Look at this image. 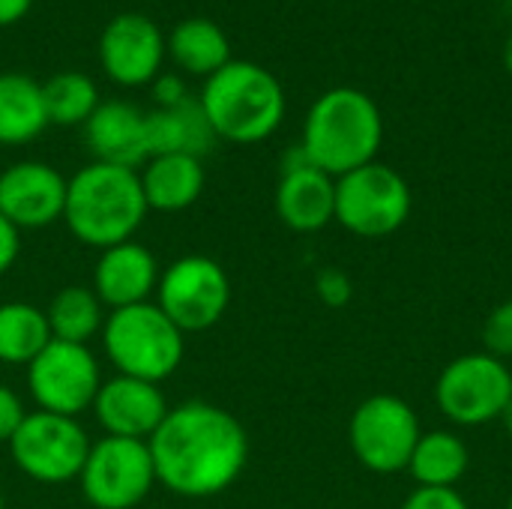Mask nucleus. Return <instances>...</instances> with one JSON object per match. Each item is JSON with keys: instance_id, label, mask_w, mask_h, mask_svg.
<instances>
[{"instance_id": "nucleus-34", "label": "nucleus", "mask_w": 512, "mask_h": 509, "mask_svg": "<svg viewBox=\"0 0 512 509\" xmlns=\"http://www.w3.org/2000/svg\"><path fill=\"white\" fill-rule=\"evenodd\" d=\"M501 423H504V429H507V435L512 438V399L507 402V408H504V414H501Z\"/></svg>"}, {"instance_id": "nucleus-32", "label": "nucleus", "mask_w": 512, "mask_h": 509, "mask_svg": "<svg viewBox=\"0 0 512 509\" xmlns=\"http://www.w3.org/2000/svg\"><path fill=\"white\" fill-rule=\"evenodd\" d=\"M21 252V231L0 213V276L18 261Z\"/></svg>"}, {"instance_id": "nucleus-29", "label": "nucleus", "mask_w": 512, "mask_h": 509, "mask_svg": "<svg viewBox=\"0 0 512 509\" xmlns=\"http://www.w3.org/2000/svg\"><path fill=\"white\" fill-rule=\"evenodd\" d=\"M24 417H27V411H24L21 396L12 387L0 384V444H9L12 441V435L18 432V426L24 423Z\"/></svg>"}, {"instance_id": "nucleus-37", "label": "nucleus", "mask_w": 512, "mask_h": 509, "mask_svg": "<svg viewBox=\"0 0 512 509\" xmlns=\"http://www.w3.org/2000/svg\"><path fill=\"white\" fill-rule=\"evenodd\" d=\"M507 509H512V495H510V504H507Z\"/></svg>"}, {"instance_id": "nucleus-19", "label": "nucleus", "mask_w": 512, "mask_h": 509, "mask_svg": "<svg viewBox=\"0 0 512 509\" xmlns=\"http://www.w3.org/2000/svg\"><path fill=\"white\" fill-rule=\"evenodd\" d=\"M144 138H147V159L165 153H189L201 159L219 141L201 102L192 96L174 108H156L144 114Z\"/></svg>"}, {"instance_id": "nucleus-2", "label": "nucleus", "mask_w": 512, "mask_h": 509, "mask_svg": "<svg viewBox=\"0 0 512 509\" xmlns=\"http://www.w3.org/2000/svg\"><path fill=\"white\" fill-rule=\"evenodd\" d=\"M150 207L144 201L138 168L90 162L66 183L63 222L75 240L93 249H108L135 237Z\"/></svg>"}, {"instance_id": "nucleus-8", "label": "nucleus", "mask_w": 512, "mask_h": 509, "mask_svg": "<svg viewBox=\"0 0 512 509\" xmlns=\"http://www.w3.org/2000/svg\"><path fill=\"white\" fill-rule=\"evenodd\" d=\"M90 444L93 441L75 417L30 411L6 447L24 477L45 486H63L78 480Z\"/></svg>"}, {"instance_id": "nucleus-25", "label": "nucleus", "mask_w": 512, "mask_h": 509, "mask_svg": "<svg viewBox=\"0 0 512 509\" xmlns=\"http://www.w3.org/2000/svg\"><path fill=\"white\" fill-rule=\"evenodd\" d=\"M51 342L45 309L33 303H0V363L30 366Z\"/></svg>"}, {"instance_id": "nucleus-17", "label": "nucleus", "mask_w": 512, "mask_h": 509, "mask_svg": "<svg viewBox=\"0 0 512 509\" xmlns=\"http://www.w3.org/2000/svg\"><path fill=\"white\" fill-rule=\"evenodd\" d=\"M276 213L297 234L327 228L336 219V177L312 162L285 168L276 186Z\"/></svg>"}, {"instance_id": "nucleus-7", "label": "nucleus", "mask_w": 512, "mask_h": 509, "mask_svg": "<svg viewBox=\"0 0 512 509\" xmlns=\"http://www.w3.org/2000/svg\"><path fill=\"white\" fill-rule=\"evenodd\" d=\"M78 486L93 509L141 507L156 486V468L147 441L111 435L93 441L78 474Z\"/></svg>"}, {"instance_id": "nucleus-14", "label": "nucleus", "mask_w": 512, "mask_h": 509, "mask_svg": "<svg viewBox=\"0 0 512 509\" xmlns=\"http://www.w3.org/2000/svg\"><path fill=\"white\" fill-rule=\"evenodd\" d=\"M66 183L69 180L48 162H15L0 171V213L18 231L48 228L63 219Z\"/></svg>"}, {"instance_id": "nucleus-22", "label": "nucleus", "mask_w": 512, "mask_h": 509, "mask_svg": "<svg viewBox=\"0 0 512 509\" xmlns=\"http://www.w3.org/2000/svg\"><path fill=\"white\" fill-rule=\"evenodd\" d=\"M165 48L183 72L201 75V78H210L213 72H219L225 63L234 60L225 30L210 18L180 21L165 39Z\"/></svg>"}, {"instance_id": "nucleus-36", "label": "nucleus", "mask_w": 512, "mask_h": 509, "mask_svg": "<svg viewBox=\"0 0 512 509\" xmlns=\"http://www.w3.org/2000/svg\"><path fill=\"white\" fill-rule=\"evenodd\" d=\"M0 509H6V498H3V492H0Z\"/></svg>"}, {"instance_id": "nucleus-30", "label": "nucleus", "mask_w": 512, "mask_h": 509, "mask_svg": "<svg viewBox=\"0 0 512 509\" xmlns=\"http://www.w3.org/2000/svg\"><path fill=\"white\" fill-rule=\"evenodd\" d=\"M315 288H318V297H321L327 306H342V303L351 297V282H348L345 273H339V270H324V273H318Z\"/></svg>"}, {"instance_id": "nucleus-20", "label": "nucleus", "mask_w": 512, "mask_h": 509, "mask_svg": "<svg viewBox=\"0 0 512 509\" xmlns=\"http://www.w3.org/2000/svg\"><path fill=\"white\" fill-rule=\"evenodd\" d=\"M138 177L147 207L159 213H180L192 207L204 192V165L189 153L150 156Z\"/></svg>"}, {"instance_id": "nucleus-10", "label": "nucleus", "mask_w": 512, "mask_h": 509, "mask_svg": "<svg viewBox=\"0 0 512 509\" xmlns=\"http://www.w3.org/2000/svg\"><path fill=\"white\" fill-rule=\"evenodd\" d=\"M510 399V366L489 351L456 357L447 363L435 384V402L441 414L456 426H486L501 420Z\"/></svg>"}, {"instance_id": "nucleus-18", "label": "nucleus", "mask_w": 512, "mask_h": 509, "mask_svg": "<svg viewBox=\"0 0 512 509\" xmlns=\"http://www.w3.org/2000/svg\"><path fill=\"white\" fill-rule=\"evenodd\" d=\"M84 144L93 153V162L138 168L147 162L144 138V111L132 102H99V108L84 123Z\"/></svg>"}, {"instance_id": "nucleus-31", "label": "nucleus", "mask_w": 512, "mask_h": 509, "mask_svg": "<svg viewBox=\"0 0 512 509\" xmlns=\"http://www.w3.org/2000/svg\"><path fill=\"white\" fill-rule=\"evenodd\" d=\"M153 99H156L159 108H174V105L186 102L189 93H186V84L177 75L168 72V75H156L153 78Z\"/></svg>"}, {"instance_id": "nucleus-28", "label": "nucleus", "mask_w": 512, "mask_h": 509, "mask_svg": "<svg viewBox=\"0 0 512 509\" xmlns=\"http://www.w3.org/2000/svg\"><path fill=\"white\" fill-rule=\"evenodd\" d=\"M402 509H468V501L456 492V489H429V486H417Z\"/></svg>"}, {"instance_id": "nucleus-26", "label": "nucleus", "mask_w": 512, "mask_h": 509, "mask_svg": "<svg viewBox=\"0 0 512 509\" xmlns=\"http://www.w3.org/2000/svg\"><path fill=\"white\" fill-rule=\"evenodd\" d=\"M42 99L48 123L54 126H84L99 108V90L84 72H57L42 84Z\"/></svg>"}, {"instance_id": "nucleus-5", "label": "nucleus", "mask_w": 512, "mask_h": 509, "mask_svg": "<svg viewBox=\"0 0 512 509\" xmlns=\"http://www.w3.org/2000/svg\"><path fill=\"white\" fill-rule=\"evenodd\" d=\"M99 336L117 375L153 384L171 378L186 354V333L153 300L108 312Z\"/></svg>"}, {"instance_id": "nucleus-9", "label": "nucleus", "mask_w": 512, "mask_h": 509, "mask_svg": "<svg viewBox=\"0 0 512 509\" xmlns=\"http://www.w3.org/2000/svg\"><path fill=\"white\" fill-rule=\"evenodd\" d=\"M153 297L183 333H204L222 321L231 303V279L216 258L183 255L159 273Z\"/></svg>"}, {"instance_id": "nucleus-21", "label": "nucleus", "mask_w": 512, "mask_h": 509, "mask_svg": "<svg viewBox=\"0 0 512 509\" xmlns=\"http://www.w3.org/2000/svg\"><path fill=\"white\" fill-rule=\"evenodd\" d=\"M48 126L42 84L21 72L0 75V144L18 147L39 138Z\"/></svg>"}, {"instance_id": "nucleus-35", "label": "nucleus", "mask_w": 512, "mask_h": 509, "mask_svg": "<svg viewBox=\"0 0 512 509\" xmlns=\"http://www.w3.org/2000/svg\"><path fill=\"white\" fill-rule=\"evenodd\" d=\"M504 66H507V72L512 75V33L510 39H507V45H504Z\"/></svg>"}, {"instance_id": "nucleus-6", "label": "nucleus", "mask_w": 512, "mask_h": 509, "mask_svg": "<svg viewBox=\"0 0 512 509\" xmlns=\"http://www.w3.org/2000/svg\"><path fill=\"white\" fill-rule=\"evenodd\" d=\"M411 216L408 180L384 165L369 162L336 177V222L357 237H390Z\"/></svg>"}, {"instance_id": "nucleus-11", "label": "nucleus", "mask_w": 512, "mask_h": 509, "mask_svg": "<svg viewBox=\"0 0 512 509\" xmlns=\"http://www.w3.org/2000/svg\"><path fill=\"white\" fill-rule=\"evenodd\" d=\"M420 435L423 432L414 408L390 393L363 399L348 423V441L357 462L375 474L408 471Z\"/></svg>"}, {"instance_id": "nucleus-3", "label": "nucleus", "mask_w": 512, "mask_h": 509, "mask_svg": "<svg viewBox=\"0 0 512 509\" xmlns=\"http://www.w3.org/2000/svg\"><path fill=\"white\" fill-rule=\"evenodd\" d=\"M381 141L384 117L378 102L360 87H333L312 102L300 147L315 168L342 177L375 162Z\"/></svg>"}, {"instance_id": "nucleus-24", "label": "nucleus", "mask_w": 512, "mask_h": 509, "mask_svg": "<svg viewBox=\"0 0 512 509\" xmlns=\"http://www.w3.org/2000/svg\"><path fill=\"white\" fill-rule=\"evenodd\" d=\"M51 339L87 345L96 333L105 327V306L87 285H66L54 294V300L45 309Z\"/></svg>"}, {"instance_id": "nucleus-33", "label": "nucleus", "mask_w": 512, "mask_h": 509, "mask_svg": "<svg viewBox=\"0 0 512 509\" xmlns=\"http://www.w3.org/2000/svg\"><path fill=\"white\" fill-rule=\"evenodd\" d=\"M33 0H0V27L18 24L30 12Z\"/></svg>"}, {"instance_id": "nucleus-27", "label": "nucleus", "mask_w": 512, "mask_h": 509, "mask_svg": "<svg viewBox=\"0 0 512 509\" xmlns=\"http://www.w3.org/2000/svg\"><path fill=\"white\" fill-rule=\"evenodd\" d=\"M483 342L486 351L498 360H510L512 357V300H504L501 306H495L483 324Z\"/></svg>"}, {"instance_id": "nucleus-1", "label": "nucleus", "mask_w": 512, "mask_h": 509, "mask_svg": "<svg viewBox=\"0 0 512 509\" xmlns=\"http://www.w3.org/2000/svg\"><path fill=\"white\" fill-rule=\"evenodd\" d=\"M156 483L180 498H213L231 489L249 462L243 423L210 402L174 405L147 441Z\"/></svg>"}, {"instance_id": "nucleus-13", "label": "nucleus", "mask_w": 512, "mask_h": 509, "mask_svg": "<svg viewBox=\"0 0 512 509\" xmlns=\"http://www.w3.org/2000/svg\"><path fill=\"white\" fill-rule=\"evenodd\" d=\"M165 36L159 24L141 12L114 15L99 36V63L120 87L150 84L165 60Z\"/></svg>"}, {"instance_id": "nucleus-16", "label": "nucleus", "mask_w": 512, "mask_h": 509, "mask_svg": "<svg viewBox=\"0 0 512 509\" xmlns=\"http://www.w3.org/2000/svg\"><path fill=\"white\" fill-rule=\"evenodd\" d=\"M159 273L162 270L156 255L144 243L126 240L99 252L93 267V291L111 312L150 303L159 285Z\"/></svg>"}, {"instance_id": "nucleus-15", "label": "nucleus", "mask_w": 512, "mask_h": 509, "mask_svg": "<svg viewBox=\"0 0 512 509\" xmlns=\"http://www.w3.org/2000/svg\"><path fill=\"white\" fill-rule=\"evenodd\" d=\"M90 411L96 414L105 435L150 441L153 432L168 417L171 405L159 384L129 378V375H114L102 381Z\"/></svg>"}, {"instance_id": "nucleus-4", "label": "nucleus", "mask_w": 512, "mask_h": 509, "mask_svg": "<svg viewBox=\"0 0 512 509\" xmlns=\"http://www.w3.org/2000/svg\"><path fill=\"white\" fill-rule=\"evenodd\" d=\"M198 102L216 138L231 144L267 141L285 120V90L279 78L252 60H231L204 78Z\"/></svg>"}, {"instance_id": "nucleus-12", "label": "nucleus", "mask_w": 512, "mask_h": 509, "mask_svg": "<svg viewBox=\"0 0 512 509\" xmlns=\"http://www.w3.org/2000/svg\"><path fill=\"white\" fill-rule=\"evenodd\" d=\"M27 387L39 411L78 420L93 408L102 387V372L87 345L51 339L27 366Z\"/></svg>"}, {"instance_id": "nucleus-23", "label": "nucleus", "mask_w": 512, "mask_h": 509, "mask_svg": "<svg viewBox=\"0 0 512 509\" xmlns=\"http://www.w3.org/2000/svg\"><path fill=\"white\" fill-rule=\"evenodd\" d=\"M468 465H471L468 444L453 432L435 429V432L420 435L414 456L408 462V471L417 480V486L456 489V483L468 474Z\"/></svg>"}]
</instances>
